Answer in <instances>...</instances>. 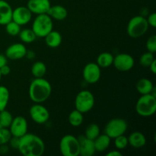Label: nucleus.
Segmentation results:
<instances>
[{"label": "nucleus", "instance_id": "nucleus-1", "mask_svg": "<svg viewBox=\"0 0 156 156\" xmlns=\"http://www.w3.org/2000/svg\"><path fill=\"white\" fill-rule=\"evenodd\" d=\"M18 150L24 156H41L45 151V144L41 137L27 133L20 137Z\"/></svg>", "mask_w": 156, "mask_h": 156}, {"label": "nucleus", "instance_id": "nucleus-2", "mask_svg": "<svg viewBox=\"0 0 156 156\" xmlns=\"http://www.w3.org/2000/svg\"><path fill=\"white\" fill-rule=\"evenodd\" d=\"M52 87L50 82L44 78H35L30 84L29 97L34 103L41 104L50 98Z\"/></svg>", "mask_w": 156, "mask_h": 156}, {"label": "nucleus", "instance_id": "nucleus-3", "mask_svg": "<svg viewBox=\"0 0 156 156\" xmlns=\"http://www.w3.org/2000/svg\"><path fill=\"white\" fill-rule=\"evenodd\" d=\"M135 109L141 117H151L156 111V97L151 94H142L136 104Z\"/></svg>", "mask_w": 156, "mask_h": 156}, {"label": "nucleus", "instance_id": "nucleus-4", "mask_svg": "<svg viewBox=\"0 0 156 156\" xmlns=\"http://www.w3.org/2000/svg\"><path fill=\"white\" fill-rule=\"evenodd\" d=\"M52 18L47 14H41L34 18L32 24V30L38 37H45L53 30Z\"/></svg>", "mask_w": 156, "mask_h": 156}, {"label": "nucleus", "instance_id": "nucleus-5", "mask_svg": "<svg viewBox=\"0 0 156 156\" xmlns=\"http://www.w3.org/2000/svg\"><path fill=\"white\" fill-rule=\"evenodd\" d=\"M149 24L144 16L138 15L131 18L127 24V34L130 37L138 38L146 33Z\"/></svg>", "mask_w": 156, "mask_h": 156}, {"label": "nucleus", "instance_id": "nucleus-6", "mask_svg": "<svg viewBox=\"0 0 156 156\" xmlns=\"http://www.w3.org/2000/svg\"><path fill=\"white\" fill-rule=\"evenodd\" d=\"M59 150L63 156H79V143L77 137L73 135H66L59 143Z\"/></svg>", "mask_w": 156, "mask_h": 156}, {"label": "nucleus", "instance_id": "nucleus-7", "mask_svg": "<svg viewBox=\"0 0 156 156\" xmlns=\"http://www.w3.org/2000/svg\"><path fill=\"white\" fill-rule=\"evenodd\" d=\"M94 102V97L92 93L88 90H83L76 95L75 107L77 111L85 114L92 109Z\"/></svg>", "mask_w": 156, "mask_h": 156}, {"label": "nucleus", "instance_id": "nucleus-8", "mask_svg": "<svg viewBox=\"0 0 156 156\" xmlns=\"http://www.w3.org/2000/svg\"><path fill=\"white\" fill-rule=\"evenodd\" d=\"M128 129V123L123 118L111 119L105 127V133L111 139L123 135Z\"/></svg>", "mask_w": 156, "mask_h": 156}, {"label": "nucleus", "instance_id": "nucleus-9", "mask_svg": "<svg viewBox=\"0 0 156 156\" xmlns=\"http://www.w3.org/2000/svg\"><path fill=\"white\" fill-rule=\"evenodd\" d=\"M29 114L32 120L38 124H44L47 123L50 118V113L48 110L39 103H35L30 107Z\"/></svg>", "mask_w": 156, "mask_h": 156}, {"label": "nucleus", "instance_id": "nucleus-10", "mask_svg": "<svg viewBox=\"0 0 156 156\" xmlns=\"http://www.w3.org/2000/svg\"><path fill=\"white\" fill-rule=\"evenodd\" d=\"M113 64L118 71L127 72L134 66L135 60L128 53H119L114 57Z\"/></svg>", "mask_w": 156, "mask_h": 156}, {"label": "nucleus", "instance_id": "nucleus-11", "mask_svg": "<svg viewBox=\"0 0 156 156\" xmlns=\"http://www.w3.org/2000/svg\"><path fill=\"white\" fill-rule=\"evenodd\" d=\"M82 74L85 82L89 84H94L98 82L101 78V67L97 63L89 62L84 67Z\"/></svg>", "mask_w": 156, "mask_h": 156}, {"label": "nucleus", "instance_id": "nucleus-12", "mask_svg": "<svg viewBox=\"0 0 156 156\" xmlns=\"http://www.w3.org/2000/svg\"><path fill=\"white\" fill-rule=\"evenodd\" d=\"M9 129L12 136L20 138L27 133V120L21 116L13 117V120Z\"/></svg>", "mask_w": 156, "mask_h": 156}, {"label": "nucleus", "instance_id": "nucleus-13", "mask_svg": "<svg viewBox=\"0 0 156 156\" xmlns=\"http://www.w3.org/2000/svg\"><path fill=\"white\" fill-rule=\"evenodd\" d=\"M31 12L25 6H19L12 11V20L21 26L28 24L31 20Z\"/></svg>", "mask_w": 156, "mask_h": 156}, {"label": "nucleus", "instance_id": "nucleus-14", "mask_svg": "<svg viewBox=\"0 0 156 156\" xmlns=\"http://www.w3.org/2000/svg\"><path fill=\"white\" fill-rule=\"evenodd\" d=\"M27 49L23 44L16 43L8 47L5 50V56L11 60H18L22 59L27 55Z\"/></svg>", "mask_w": 156, "mask_h": 156}, {"label": "nucleus", "instance_id": "nucleus-15", "mask_svg": "<svg viewBox=\"0 0 156 156\" xmlns=\"http://www.w3.org/2000/svg\"><path fill=\"white\" fill-rule=\"evenodd\" d=\"M50 0H28L27 7L32 14H47L50 8Z\"/></svg>", "mask_w": 156, "mask_h": 156}, {"label": "nucleus", "instance_id": "nucleus-16", "mask_svg": "<svg viewBox=\"0 0 156 156\" xmlns=\"http://www.w3.org/2000/svg\"><path fill=\"white\" fill-rule=\"evenodd\" d=\"M79 143V155L92 156L95 153L94 141L86 138L85 136L78 137Z\"/></svg>", "mask_w": 156, "mask_h": 156}, {"label": "nucleus", "instance_id": "nucleus-17", "mask_svg": "<svg viewBox=\"0 0 156 156\" xmlns=\"http://www.w3.org/2000/svg\"><path fill=\"white\" fill-rule=\"evenodd\" d=\"M12 6L5 0H0V25H5L12 21Z\"/></svg>", "mask_w": 156, "mask_h": 156}, {"label": "nucleus", "instance_id": "nucleus-18", "mask_svg": "<svg viewBox=\"0 0 156 156\" xmlns=\"http://www.w3.org/2000/svg\"><path fill=\"white\" fill-rule=\"evenodd\" d=\"M128 143L133 148H142L146 144V138L143 133L139 131H134L128 136Z\"/></svg>", "mask_w": 156, "mask_h": 156}, {"label": "nucleus", "instance_id": "nucleus-19", "mask_svg": "<svg viewBox=\"0 0 156 156\" xmlns=\"http://www.w3.org/2000/svg\"><path fill=\"white\" fill-rule=\"evenodd\" d=\"M47 15L52 18V19L58 20V21H62L66 18L68 15V12L65 7L59 5H56L50 6L47 12Z\"/></svg>", "mask_w": 156, "mask_h": 156}, {"label": "nucleus", "instance_id": "nucleus-20", "mask_svg": "<svg viewBox=\"0 0 156 156\" xmlns=\"http://www.w3.org/2000/svg\"><path fill=\"white\" fill-rule=\"evenodd\" d=\"M111 139L105 133L101 134V135L100 134L94 140V145L96 152H103L106 151L109 148L110 144H111Z\"/></svg>", "mask_w": 156, "mask_h": 156}, {"label": "nucleus", "instance_id": "nucleus-21", "mask_svg": "<svg viewBox=\"0 0 156 156\" xmlns=\"http://www.w3.org/2000/svg\"><path fill=\"white\" fill-rule=\"evenodd\" d=\"M62 38L60 33L53 30H52L45 37L46 44L51 48H56L59 47L62 43Z\"/></svg>", "mask_w": 156, "mask_h": 156}, {"label": "nucleus", "instance_id": "nucleus-22", "mask_svg": "<svg viewBox=\"0 0 156 156\" xmlns=\"http://www.w3.org/2000/svg\"><path fill=\"white\" fill-rule=\"evenodd\" d=\"M136 88L137 91L140 94H150L152 92V89L154 88V85L152 81L146 79V78H143V79H140L136 82Z\"/></svg>", "mask_w": 156, "mask_h": 156}, {"label": "nucleus", "instance_id": "nucleus-23", "mask_svg": "<svg viewBox=\"0 0 156 156\" xmlns=\"http://www.w3.org/2000/svg\"><path fill=\"white\" fill-rule=\"evenodd\" d=\"M114 56L111 53L104 52L101 53L97 58V62L96 63L101 67V68H107L113 65Z\"/></svg>", "mask_w": 156, "mask_h": 156}, {"label": "nucleus", "instance_id": "nucleus-24", "mask_svg": "<svg viewBox=\"0 0 156 156\" xmlns=\"http://www.w3.org/2000/svg\"><path fill=\"white\" fill-rule=\"evenodd\" d=\"M68 121L69 123V124L71 126H74V127H77V126H81L84 121L83 114L81 113L80 111H77L76 109L74 110L69 115Z\"/></svg>", "mask_w": 156, "mask_h": 156}, {"label": "nucleus", "instance_id": "nucleus-25", "mask_svg": "<svg viewBox=\"0 0 156 156\" xmlns=\"http://www.w3.org/2000/svg\"><path fill=\"white\" fill-rule=\"evenodd\" d=\"M47 73V66L45 63L41 61L34 62L31 67V73L35 78H42Z\"/></svg>", "mask_w": 156, "mask_h": 156}, {"label": "nucleus", "instance_id": "nucleus-26", "mask_svg": "<svg viewBox=\"0 0 156 156\" xmlns=\"http://www.w3.org/2000/svg\"><path fill=\"white\" fill-rule=\"evenodd\" d=\"M10 98V93L5 86L0 85V111L6 108Z\"/></svg>", "mask_w": 156, "mask_h": 156}, {"label": "nucleus", "instance_id": "nucleus-27", "mask_svg": "<svg viewBox=\"0 0 156 156\" xmlns=\"http://www.w3.org/2000/svg\"><path fill=\"white\" fill-rule=\"evenodd\" d=\"M100 135V127L96 123H91L85 129V136L94 141Z\"/></svg>", "mask_w": 156, "mask_h": 156}, {"label": "nucleus", "instance_id": "nucleus-28", "mask_svg": "<svg viewBox=\"0 0 156 156\" xmlns=\"http://www.w3.org/2000/svg\"><path fill=\"white\" fill-rule=\"evenodd\" d=\"M18 35H19L20 39L24 43H27V44H30V43L34 42L37 37L33 30L28 28L21 30Z\"/></svg>", "mask_w": 156, "mask_h": 156}, {"label": "nucleus", "instance_id": "nucleus-29", "mask_svg": "<svg viewBox=\"0 0 156 156\" xmlns=\"http://www.w3.org/2000/svg\"><path fill=\"white\" fill-rule=\"evenodd\" d=\"M12 120L13 117L9 111L5 109L0 111V127L9 128Z\"/></svg>", "mask_w": 156, "mask_h": 156}, {"label": "nucleus", "instance_id": "nucleus-30", "mask_svg": "<svg viewBox=\"0 0 156 156\" xmlns=\"http://www.w3.org/2000/svg\"><path fill=\"white\" fill-rule=\"evenodd\" d=\"M5 30L11 36H17L21 31V25L12 20L5 24Z\"/></svg>", "mask_w": 156, "mask_h": 156}, {"label": "nucleus", "instance_id": "nucleus-31", "mask_svg": "<svg viewBox=\"0 0 156 156\" xmlns=\"http://www.w3.org/2000/svg\"><path fill=\"white\" fill-rule=\"evenodd\" d=\"M154 53H150V52H146L142 54V56L140 58V63L142 66L143 67H149L153 60L155 59L154 58Z\"/></svg>", "mask_w": 156, "mask_h": 156}, {"label": "nucleus", "instance_id": "nucleus-32", "mask_svg": "<svg viewBox=\"0 0 156 156\" xmlns=\"http://www.w3.org/2000/svg\"><path fill=\"white\" fill-rule=\"evenodd\" d=\"M114 145H115V147L118 150L125 149L129 145V143H128V137L124 136V134L116 137V138H114Z\"/></svg>", "mask_w": 156, "mask_h": 156}, {"label": "nucleus", "instance_id": "nucleus-33", "mask_svg": "<svg viewBox=\"0 0 156 156\" xmlns=\"http://www.w3.org/2000/svg\"><path fill=\"white\" fill-rule=\"evenodd\" d=\"M12 136L9 128L0 127V146L7 144Z\"/></svg>", "mask_w": 156, "mask_h": 156}, {"label": "nucleus", "instance_id": "nucleus-34", "mask_svg": "<svg viewBox=\"0 0 156 156\" xmlns=\"http://www.w3.org/2000/svg\"><path fill=\"white\" fill-rule=\"evenodd\" d=\"M146 49L149 52L155 53L156 52V35H152L146 41Z\"/></svg>", "mask_w": 156, "mask_h": 156}, {"label": "nucleus", "instance_id": "nucleus-35", "mask_svg": "<svg viewBox=\"0 0 156 156\" xmlns=\"http://www.w3.org/2000/svg\"><path fill=\"white\" fill-rule=\"evenodd\" d=\"M147 20V22L149 24V26H151L152 27H156V13H152L148 16V18H146Z\"/></svg>", "mask_w": 156, "mask_h": 156}, {"label": "nucleus", "instance_id": "nucleus-36", "mask_svg": "<svg viewBox=\"0 0 156 156\" xmlns=\"http://www.w3.org/2000/svg\"><path fill=\"white\" fill-rule=\"evenodd\" d=\"M19 140L20 138L15 136H12V138L10 139L9 143H10L11 146H12L13 149H18V145H19Z\"/></svg>", "mask_w": 156, "mask_h": 156}, {"label": "nucleus", "instance_id": "nucleus-37", "mask_svg": "<svg viewBox=\"0 0 156 156\" xmlns=\"http://www.w3.org/2000/svg\"><path fill=\"white\" fill-rule=\"evenodd\" d=\"M11 69L9 66L6 64V65L3 66L0 68V73H1L2 76H8V75L10 73Z\"/></svg>", "mask_w": 156, "mask_h": 156}, {"label": "nucleus", "instance_id": "nucleus-38", "mask_svg": "<svg viewBox=\"0 0 156 156\" xmlns=\"http://www.w3.org/2000/svg\"><path fill=\"white\" fill-rule=\"evenodd\" d=\"M107 156H122L123 154L119 150H111L107 153Z\"/></svg>", "mask_w": 156, "mask_h": 156}, {"label": "nucleus", "instance_id": "nucleus-39", "mask_svg": "<svg viewBox=\"0 0 156 156\" xmlns=\"http://www.w3.org/2000/svg\"><path fill=\"white\" fill-rule=\"evenodd\" d=\"M6 64H7V57L5 56V55L0 53V68Z\"/></svg>", "mask_w": 156, "mask_h": 156}, {"label": "nucleus", "instance_id": "nucleus-40", "mask_svg": "<svg viewBox=\"0 0 156 156\" xmlns=\"http://www.w3.org/2000/svg\"><path fill=\"white\" fill-rule=\"evenodd\" d=\"M149 69H150V71L152 72L153 74H156V60L155 59H154L153 62L151 63V65L149 66Z\"/></svg>", "mask_w": 156, "mask_h": 156}, {"label": "nucleus", "instance_id": "nucleus-41", "mask_svg": "<svg viewBox=\"0 0 156 156\" xmlns=\"http://www.w3.org/2000/svg\"><path fill=\"white\" fill-rule=\"evenodd\" d=\"M2 76L1 73H0V80H1V79H2Z\"/></svg>", "mask_w": 156, "mask_h": 156}]
</instances>
